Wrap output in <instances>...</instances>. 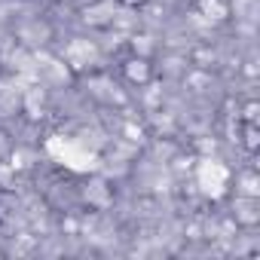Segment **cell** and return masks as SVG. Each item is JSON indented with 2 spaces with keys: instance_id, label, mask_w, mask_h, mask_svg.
I'll use <instances>...</instances> for the list:
<instances>
[{
  "instance_id": "1",
  "label": "cell",
  "mask_w": 260,
  "mask_h": 260,
  "mask_svg": "<svg viewBox=\"0 0 260 260\" xmlns=\"http://www.w3.org/2000/svg\"><path fill=\"white\" fill-rule=\"evenodd\" d=\"M119 77L132 86V89H147L156 83V58L150 55H138V52H128L122 61H119Z\"/></svg>"
},
{
  "instance_id": "2",
  "label": "cell",
  "mask_w": 260,
  "mask_h": 260,
  "mask_svg": "<svg viewBox=\"0 0 260 260\" xmlns=\"http://www.w3.org/2000/svg\"><path fill=\"white\" fill-rule=\"evenodd\" d=\"M230 220L236 230H248L254 233L260 226V199H251V196H236L230 202Z\"/></svg>"
},
{
  "instance_id": "3",
  "label": "cell",
  "mask_w": 260,
  "mask_h": 260,
  "mask_svg": "<svg viewBox=\"0 0 260 260\" xmlns=\"http://www.w3.org/2000/svg\"><path fill=\"white\" fill-rule=\"evenodd\" d=\"M196 16H202L211 25H226L233 19V0H193Z\"/></svg>"
},
{
  "instance_id": "4",
  "label": "cell",
  "mask_w": 260,
  "mask_h": 260,
  "mask_svg": "<svg viewBox=\"0 0 260 260\" xmlns=\"http://www.w3.org/2000/svg\"><path fill=\"white\" fill-rule=\"evenodd\" d=\"M217 61H220V55H217V49L214 46H208V43H199V46H193L190 52H187V64L190 68H196V71H214L217 68Z\"/></svg>"
},
{
  "instance_id": "5",
  "label": "cell",
  "mask_w": 260,
  "mask_h": 260,
  "mask_svg": "<svg viewBox=\"0 0 260 260\" xmlns=\"http://www.w3.org/2000/svg\"><path fill=\"white\" fill-rule=\"evenodd\" d=\"M236 196H251V199H260V175L254 166H245L239 175H236Z\"/></svg>"
},
{
  "instance_id": "6",
  "label": "cell",
  "mask_w": 260,
  "mask_h": 260,
  "mask_svg": "<svg viewBox=\"0 0 260 260\" xmlns=\"http://www.w3.org/2000/svg\"><path fill=\"white\" fill-rule=\"evenodd\" d=\"M239 144L248 156L260 153V125L257 122H239Z\"/></svg>"
},
{
  "instance_id": "7",
  "label": "cell",
  "mask_w": 260,
  "mask_h": 260,
  "mask_svg": "<svg viewBox=\"0 0 260 260\" xmlns=\"http://www.w3.org/2000/svg\"><path fill=\"white\" fill-rule=\"evenodd\" d=\"M236 119L239 122H257L260 125V101L251 95V98H242L236 104Z\"/></svg>"
},
{
  "instance_id": "8",
  "label": "cell",
  "mask_w": 260,
  "mask_h": 260,
  "mask_svg": "<svg viewBox=\"0 0 260 260\" xmlns=\"http://www.w3.org/2000/svg\"><path fill=\"white\" fill-rule=\"evenodd\" d=\"M119 135H122L125 141H132V144H144V141L150 138V135H147V128H144V125H138L132 116H125V119H122V128H119Z\"/></svg>"
},
{
  "instance_id": "9",
  "label": "cell",
  "mask_w": 260,
  "mask_h": 260,
  "mask_svg": "<svg viewBox=\"0 0 260 260\" xmlns=\"http://www.w3.org/2000/svg\"><path fill=\"white\" fill-rule=\"evenodd\" d=\"M13 153H16V141H13V135L7 132V128L0 125V162L13 159Z\"/></svg>"
},
{
  "instance_id": "10",
  "label": "cell",
  "mask_w": 260,
  "mask_h": 260,
  "mask_svg": "<svg viewBox=\"0 0 260 260\" xmlns=\"http://www.w3.org/2000/svg\"><path fill=\"white\" fill-rule=\"evenodd\" d=\"M92 184H95V193H101V190H104V184H101V181H92ZM86 202H89V208H92V211H104V208H107V202H113V196H107V202H95L92 196H86Z\"/></svg>"
},
{
  "instance_id": "11",
  "label": "cell",
  "mask_w": 260,
  "mask_h": 260,
  "mask_svg": "<svg viewBox=\"0 0 260 260\" xmlns=\"http://www.w3.org/2000/svg\"><path fill=\"white\" fill-rule=\"evenodd\" d=\"M113 4H116V7H122V10H135V13H138V10L150 7L153 0H113Z\"/></svg>"
}]
</instances>
